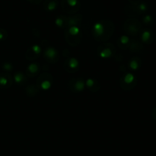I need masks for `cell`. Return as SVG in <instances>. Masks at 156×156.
Segmentation results:
<instances>
[{
    "instance_id": "cell-1",
    "label": "cell",
    "mask_w": 156,
    "mask_h": 156,
    "mask_svg": "<svg viewBox=\"0 0 156 156\" xmlns=\"http://www.w3.org/2000/svg\"><path fill=\"white\" fill-rule=\"evenodd\" d=\"M105 33V25L102 21L95 23L93 26V34L97 38L104 36Z\"/></svg>"
},
{
    "instance_id": "cell-2",
    "label": "cell",
    "mask_w": 156,
    "mask_h": 156,
    "mask_svg": "<svg viewBox=\"0 0 156 156\" xmlns=\"http://www.w3.org/2000/svg\"><path fill=\"white\" fill-rule=\"evenodd\" d=\"M12 80L11 76L7 73H1L0 74V87H7L11 85Z\"/></svg>"
},
{
    "instance_id": "cell-3",
    "label": "cell",
    "mask_w": 156,
    "mask_h": 156,
    "mask_svg": "<svg viewBox=\"0 0 156 156\" xmlns=\"http://www.w3.org/2000/svg\"><path fill=\"white\" fill-rule=\"evenodd\" d=\"M57 55H58L57 50H56L55 48H53V47H51L46 49L45 52H44V56L50 60L55 59V58L57 57Z\"/></svg>"
},
{
    "instance_id": "cell-4",
    "label": "cell",
    "mask_w": 156,
    "mask_h": 156,
    "mask_svg": "<svg viewBox=\"0 0 156 156\" xmlns=\"http://www.w3.org/2000/svg\"><path fill=\"white\" fill-rule=\"evenodd\" d=\"M56 7H57L56 0H46L45 3H44V8L50 12L55 10Z\"/></svg>"
},
{
    "instance_id": "cell-5",
    "label": "cell",
    "mask_w": 156,
    "mask_h": 156,
    "mask_svg": "<svg viewBox=\"0 0 156 156\" xmlns=\"http://www.w3.org/2000/svg\"><path fill=\"white\" fill-rule=\"evenodd\" d=\"M85 84L82 80H78L76 81V83L73 85V87H74V90H76V91H82L85 88Z\"/></svg>"
},
{
    "instance_id": "cell-6",
    "label": "cell",
    "mask_w": 156,
    "mask_h": 156,
    "mask_svg": "<svg viewBox=\"0 0 156 156\" xmlns=\"http://www.w3.org/2000/svg\"><path fill=\"white\" fill-rule=\"evenodd\" d=\"M123 82H124L125 84L129 85V84H131L133 83V81L135 80V76H134V75L133 74V73H128L125 75L124 77L123 78Z\"/></svg>"
},
{
    "instance_id": "cell-7",
    "label": "cell",
    "mask_w": 156,
    "mask_h": 156,
    "mask_svg": "<svg viewBox=\"0 0 156 156\" xmlns=\"http://www.w3.org/2000/svg\"><path fill=\"white\" fill-rule=\"evenodd\" d=\"M99 54H100V56L102 58H110V57L113 54V52L112 50H111V48L106 47V48L103 49V50L99 53Z\"/></svg>"
},
{
    "instance_id": "cell-8",
    "label": "cell",
    "mask_w": 156,
    "mask_h": 156,
    "mask_svg": "<svg viewBox=\"0 0 156 156\" xmlns=\"http://www.w3.org/2000/svg\"><path fill=\"white\" fill-rule=\"evenodd\" d=\"M41 88L44 90H47L51 87V81L48 79H45L41 82Z\"/></svg>"
},
{
    "instance_id": "cell-9",
    "label": "cell",
    "mask_w": 156,
    "mask_h": 156,
    "mask_svg": "<svg viewBox=\"0 0 156 156\" xmlns=\"http://www.w3.org/2000/svg\"><path fill=\"white\" fill-rule=\"evenodd\" d=\"M68 65L70 68L76 69L77 68L78 66H79V61H78V60L76 59V58H72L69 60Z\"/></svg>"
},
{
    "instance_id": "cell-10",
    "label": "cell",
    "mask_w": 156,
    "mask_h": 156,
    "mask_svg": "<svg viewBox=\"0 0 156 156\" xmlns=\"http://www.w3.org/2000/svg\"><path fill=\"white\" fill-rule=\"evenodd\" d=\"M151 38V32L149 31L146 30L143 32L141 35V39L143 42H147L150 40Z\"/></svg>"
},
{
    "instance_id": "cell-11",
    "label": "cell",
    "mask_w": 156,
    "mask_h": 156,
    "mask_svg": "<svg viewBox=\"0 0 156 156\" xmlns=\"http://www.w3.org/2000/svg\"><path fill=\"white\" fill-rule=\"evenodd\" d=\"M27 70L30 71V73H37V71L39 70L38 64H35V63H34V64H30V65L28 66V67H27Z\"/></svg>"
},
{
    "instance_id": "cell-12",
    "label": "cell",
    "mask_w": 156,
    "mask_h": 156,
    "mask_svg": "<svg viewBox=\"0 0 156 156\" xmlns=\"http://www.w3.org/2000/svg\"><path fill=\"white\" fill-rule=\"evenodd\" d=\"M14 79H15V81L17 83V84H21V83L24 80V76L22 73L18 72V73H16L15 74V76H14Z\"/></svg>"
},
{
    "instance_id": "cell-13",
    "label": "cell",
    "mask_w": 156,
    "mask_h": 156,
    "mask_svg": "<svg viewBox=\"0 0 156 156\" xmlns=\"http://www.w3.org/2000/svg\"><path fill=\"white\" fill-rule=\"evenodd\" d=\"M69 32L71 35L73 36H76L79 34V28L77 27V26L74 25V26H72L70 27V28L69 29Z\"/></svg>"
},
{
    "instance_id": "cell-14",
    "label": "cell",
    "mask_w": 156,
    "mask_h": 156,
    "mask_svg": "<svg viewBox=\"0 0 156 156\" xmlns=\"http://www.w3.org/2000/svg\"><path fill=\"white\" fill-rule=\"evenodd\" d=\"M139 67H140V64H139L138 63V61L136 59H132L130 61V62H129V67H130L132 70H137V69L139 68Z\"/></svg>"
},
{
    "instance_id": "cell-15",
    "label": "cell",
    "mask_w": 156,
    "mask_h": 156,
    "mask_svg": "<svg viewBox=\"0 0 156 156\" xmlns=\"http://www.w3.org/2000/svg\"><path fill=\"white\" fill-rule=\"evenodd\" d=\"M67 5L69 7L72 8H77L78 4H79V1L78 0H64Z\"/></svg>"
},
{
    "instance_id": "cell-16",
    "label": "cell",
    "mask_w": 156,
    "mask_h": 156,
    "mask_svg": "<svg viewBox=\"0 0 156 156\" xmlns=\"http://www.w3.org/2000/svg\"><path fill=\"white\" fill-rule=\"evenodd\" d=\"M138 30H139L138 27H137L136 24H135L134 23L133 24H129V27H128V29H127L128 32H130V33H132V34H136L137 32H138Z\"/></svg>"
},
{
    "instance_id": "cell-17",
    "label": "cell",
    "mask_w": 156,
    "mask_h": 156,
    "mask_svg": "<svg viewBox=\"0 0 156 156\" xmlns=\"http://www.w3.org/2000/svg\"><path fill=\"white\" fill-rule=\"evenodd\" d=\"M78 16H74V17H70L69 18V21H68V24L69 26H74L77 24L78 22Z\"/></svg>"
},
{
    "instance_id": "cell-18",
    "label": "cell",
    "mask_w": 156,
    "mask_h": 156,
    "mask_svg": "<svg viewBox=\"0 0 156 156\" xmlns=\"http://www.w3.org/2000/svg\"><path fill=\"white\" fill-rule=\"evenodd\" d=\"M55 23H56V24L58 27H62L64 24V23H65V19L62 16L58 17L56 19V21H55Z\"/></svg>"
},
{
    "instance_id": "cell-19",
    "label": "cell",
    "mask_w": 156,
    "mask_h": 156,
    "mask_svg": "<svg viewBox=\"0 0 156 156\" xmlns=\"http://www.w3.org/2000/svg\"><path fill=\"white\" fill-rule=\"evenodd\" d=\"M137 9L140 12H145V11L147 10V5L144 2H140L137 5Z\"/></svg>"
},
{
    "instance_id": "cell-20",
    "label": "cell",
    "mask_w": 156,
    "mask_h": 156,
    "mask_svg": "<svg viewBox=\"0 0 156 156\" xmlns=\"http://www.w3.org/2000/svg\"><path fill=\"white\" fill-rule=\"evenodd\" d=\"M129 39L126 35H123L120 38V42L122 44H127L129 43Z\"/></svg>"
},
{
    "instance_id": "cell-21",
    "label": "cell",
    "mask_w": 156,
    "mask_h": 156,
    "mask_svg": "<svg viewBox=\"0 0 156 156\" xmlns=\"http://www.w3.org/2000/svg\"><path fill=\"white\" fill-rule=\"evenodd\" d=\"M31 50H33V52L34 54H39L40 53H41V47H40L39 45H37V44H35V45H33L31 47Z\"/></svg>"
},
{
    "instance_id": "cell-22",
    "label": "cell",
    "mask_w": 156,
    "mask_h": 156,
    "mask_svg": "<svg viewBox=\"0 0 156 156\" xmlns=\"http://www.w3.org/2000/svg\"><path fill=\"white\" fill-rule=\"evenodd\" d=\"M85 84L88 88H91V87H92L93 86H94V84H95V81H94L93 79H91V78H88Z\"/></svg>"
},
{
    "instance_id": "cell-23",
    "label": "cell",
    "mask_w": 156,
    "mask_h": 156,
    "mask_svg": "<svg viewBox=\"0 0 156 156\" xmlns=\"http://www.w3.org/2000/svg\"><path fill=\"white\" fill-rule=\"evenodd\" d=\"M2 67L4 70H7V71H10V70L12 69V64H10V63L6 62L3 64Z\"/></svg>"
},
{
    "instance_id": "cell-24",
    "label": "cell",
    "mask_w": 156,
    "mask_h": 156,
    "mask_svg": "<svg viewBox=\"0 0 156 156\" xmlns=\"http://www.w3.org/2000/svg\"><path fill=\"white\" fill-rule=\"evenodd\" d=\"M143 21H144V22L146 23V24H149V23H150L151 21H152V17H151L150 15H146V16L144 17V18H143Z\"/></svg>"
},
{
    "instance_id": "cell-25",
    "label": "cell",
    "mask_w": 156,
    "mask_h": 156,
    "mask_svg": "<svg viewBox=\"0 0 156 156\" xmlns=\"http://www.w3.org/2000/svg\"><path fill=\"white\" fill-rule=\"evenodd\" d=\"M4 31L2 30V29H0V40L3 39L5 37V33H4Z\"/></svg>"
},
{
    "instance_id": "cell-26",
    "label": "cell",
    "mask_w": 156,
    "mask_h": 156,
    "mask_svg": "<svg viewBox=\"0 0 156 156\" xmlns=\"http://www.w3.org/2000/svg\"><path fill=\"white\" fill-rule=\"evenodd\" d=\"M30 1H34V0H30Z\"/></svg>"
}]
</instances>
